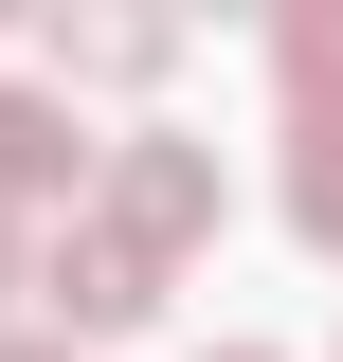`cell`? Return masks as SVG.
<instances>
[{"mask_svg":"<svg viewBox=\"0 0 343 362\" xmlns=\"http://www.w3.org/2000/svg\"><path fill=\"white\" fill-rule=\"evenodd\" d=\"M289 235H307V254H343V109H325V127H289Z\"/></svg>","mask_w":343,"mask_h":362,"instance_id":"cell-6","label":"cell"},{"mask_svg":"<svg viewBox=\"0 0 343 362\" xmlns=\"http://www.w3.org/2000/svg\"><path fill=\"white\" fill-rule=\"evenodd\" d=\"M37 272H54V254H37V235H18V218H0V308H18V290H37Z\"/></svg>","mask_w":343,"mask_h":362,"instance_id":"cell-7","label":"cell"},{"mask_svg":"<svg viewBox=\"0 0 343 362\" xmlns=\"http://www.w3.org/2000/svg\"><path fill=\"white\" fill-rule=\"evenodd\" d=\"M73 163H90V127H73V90H18V73H0V218H18V199H54Z\"/></svg>","mask_w":343,"mask_h":362,"instance_id":"cell-3","label":"cell"},{"mask_svg":"<svg viewBox=\"0 0 343 362\" xmlns=\"http://www.w3.org/2000/svg\"><path fill=\"white\" fill-rule=\"evenodd\" d=\"M0 362H90V344H0Z\"/></svg>","mask_w":343,"mask_h":362,"instance_id":"cell-8","label":"cell"},{"mask_svg":"<svg viewBox=\"0 0 343 362\" xmlns=\"http://www.w3.org/2000/svg\"><path fill=\"white\" fill-rule=\"evenodd\" d=\"M271 73H289V127H325L343 109V0H289L271 18Z\"/></svg>","mask_w":343,"mask_h":362,"instance_id":"cell-5","label":"cell"},{"mask_svg":"<svg viewBox=\"0 0 343 362\" xmlns=\"http://www.w3.org/2000/svg\"><path fill=\"white\" fill-rule=\"evenodd\" d=\"M217 362H271V344H217Z\"/></svg>","mask_w":343,"mask_h":362,"instance_id":"cell-9","label":"cell"},{"mask_svg":"<svg viewBox=\"0 0 343 362\" xmlns=\"http://www.w3.org/2000/svg\"><path fill=\"white\" fill-rule=\"evenodd\" d=\"M163 18H54V90H163Z\"/></svg>","mask_w":343,"mask_h":362,"instance_id":"cell-4","label":"cell"},{"mask_svg":"<svg viewBox=\"0 0 343 362\" xmlns=\"http://www.w3.org/2000/svg\"><path fill=\"white\" fill-rule=\"evenodd\" d=\"M37 290H54V344H127V326L163 308V254H145L127 218H73V235H54V272H37Z\"/></svg>","mask_w":343,"mask_h":362,"instance_id":"cell-1","label":"cell"},{"mask_svg":"<svg viewBox=\"0 0 343 362\" xmlns=\"http://www.w3.org/2000/svg\"><path fill=\"white\" fill-rule=\"evenodd\" d=\"M109 218H127L145 254H199V235H217V145L127 127V145H109Z\"/></svg>","mask_w":343,"mask_h":362,"instance_id":"cell-2","label":"cell"}]
</instances>
